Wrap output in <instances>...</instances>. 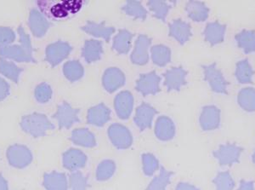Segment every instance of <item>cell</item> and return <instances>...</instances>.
Wrapping results in <instances>:
<instances>
[{
	"mask_svg": "<svg viewBox=\"0 0 255 190\" xmlns=\"http://www.w3.org/2000/svg\"><path fill=\"white\" fill-rule=\"evenodd\" d=\"M110 133L115 140L119 143H125L128 139L127 130L122 126L119 125H113L111 126Z\"/></svg>",
	"mask_w": 255,
	"mask_h": 190,
	"instance_id": "obj_35",
	"label": "cell"
},
{
	"mask_svg": "<svg viewBox=\"0 0 255 190\" xmlns=\"http://www.w3.org/2000/svg\"><path fill=\"white\" fill-rule=\"evenodd\" d=\"M110 109L104 103H101L89 109L88 122L96 126H102L110 119Z\"/></svg>",
	"mask_w": 255,
	"mask_h": 190,
	"instance_id": "obj_22",
	"label": "cell"
},
{
	"mask_svg": "<svg viewBox=\"0 0 255 190\" xmlns=\"http://www.w3.org/2000/svg\"><path fill=\"white\" fill-rule=\"evenodd\" d=\"M218 190H233L235 184L229 173H221L215 179Z\"/></svg>",
	"mask_w": 255,
	"mask_h": 190,
	"instance_id": "obj_33",
	"label": "cell"
},
{
	"mask_svg": "<svg viewBox=\"0 0 255 190\" xmlns=\"http://www.w3.org/2000/svg\"><path fill=\"white\" fill-rule=\"evenodd\" d=\"M235 39L238 47L246 54L255 52V31L243 30L235 36Z\"/></svg>",
	"mask_w": 255,
	"mask_h": 190,
	"instance_id": "obj_23",
	"label": "cell"
},
{
	"mask_svg": "<svg viewBox=\"0 0 255 190\" xmlns=\"http://www.w3.org/2000/svg\"><path fill=\"white\" fill-rule=\"evenodd\" d=\"M9 85L4 79L0 78V102L9 96Z\"/></svg>",
	"mask_w": 255,
	"mask_h": 190,
	"instance_id": "obj_36",
	"label": "cell"
},
{
	"mask_svg": "<svg viewBox=\"0 0 255 190\" xmlns=\"http://www.w3.org/2000/svg\"><path fill=\"white\" fill-rule=\"evenodd\" d=\"M157 110L147 103H143L137 108L134 121L141 129L151 126L154 115L157 114Z\"/></svg>",
	"mask_w": 255,
	"mask_h": 190,
	"instance_id": "obj_20",
	"label": "cell"
},
{
	"mask_svg": "<svg viewBox=\"0 0 255 190\" xmlns=\"http://www.w3.org/2000/svg\"><path fill=\"white\" fill-rule=\"evenodd\" d=\"M221 110L215 105L203 107L201 112L200 124L202 128L210 131L219 127L221 124Z\"/></svg>",
	"mask_w": 255,
	"mask_h": 190,
	"instance_id": "obj_11",
	"label": "cell"
},
{
	"mask_svg": "<svg viewBox=\"0 0 255 190\" xmlns=\"http://www.w3.org/2000/svg\"><path fill=\"white\" fill-rule=\"evenodd\" d=\"M125 14L135 19L145 20L147 15V10L143 7L139 1H128L122 8Z\"/></svg>",
	"mask_w": 255,
	"mask_h": 190,
	"instance_id": "obj_29",
	"label": "cell"
},
{
	"mask_svg": "<svg viewBox=\"0 0 255 190\" xmlns=\"http://www.w3.org/2000/svg\"><path fill=\"white\" fill-rule=\"evenodd\" d=\"M133 34L128 30L123 29L113 39V49L119 54H126L130 50V44Z\"/></svg>",
	"mask_w": 255,
	"mask_h": 190,
	"instance_id": "obj_25",
	"label": "cell"
},
{
	"mask_svg": "<svg viewBox=\"0 0 255 190\" xmlns=\"http://www.w3.org/2000/svg\"><path fill=\"white\" fill-rule=\"evenodd\" d=\"M63 73L65 77L71 82H75L84 75V67L77 60L68 61L64 64Z\"/></svg>",
	"mask_w": 255,
	"mask_h": 190,
	"instance_id": "obj_27",
	"label": "cell"
},
{
	"mask_svg": "<svg viewBox=\"0 0 255 190\" xmlns=\"http://www.w3.org/2000/svg\"><path fill=\"white\" fill-rule=\"evenodd\" d=\"M163 76L164 85L168 89V91H179L186 84L187 71L182 67H172L166 71Z\"/></svg>",
	"mask_w": 255,
	"mask_h": 190,
	"instance_id": "obj_7",
	"label": "cell"
},
{
	"mask_svg": "<svg viewBox=\"0 0 255 190\" xmlns=\"http://www.w3.org/2000/svg\"><path fill=\"white\" fill-rule=\"evenodd\" d=\"M74 139L76 141H80V142H84V143H89L91 141V136L89 134V132L85 130H80L74 132Z\"/></svg>",
	"mask_w": 255,
	"mask_h": 190,
	"instance_id": "obj_37",
	"label": "cell"
},
{
	"mask_svg": "<svg viewBox=\"0 0 255 190\" xmlns=\"http://www.w3.org/2000/svg\"><path fill=\"white\" fill-rule=\"evenodd\" d=\"M204 72V79L209 84V87L215 93L227 95V88L229 83L227 82L223 73L217 67L216 63L203 66Z\"/></svg>",
	"mask_w": 255,
	"mask_h": 190,
	"instance_id": "obj_3",
	"label": "cell"
},
{
	"mask_svg": "<svg viewBox=\"0 0 255 190\" xmlns=\"http://www.w3.org/2000/svg\"><path fill=\"white\" fill-rule=\"evenodd\" d=\"M169 36L176 39L180 44H186L191 38V25L180 19L174 20L169 24Z\"/></svg>",
	"mask_w": 255,
	"mask_h": 190,
	"instance_id": "obj_16",
	"label": "cell"
},
{
	"mask_svg": "<svg viewBox=\"0 0 255 190\" xmlns=\"http://www.w3.org/2000/svg\"><path fill=\"white\" fill-rule=\"evenodd\" d=\"M157 133L162 138H168L174 135V126L169 118L162 116L157 121Z\"/></svg>",
	"mask_w": 255,
	"mask_h": 190,
	"instance_id": "obj_31",
	"label": "cell"
},
{
	"mask_svg": "<svg viewBox=\"0 0 255 190\" xmlns=\"http://www.w3.org/2000/svg\"><path fill=\"white\" fill-rule=\"evenodd\" d=\"M226 26L219 21H214L207 24L205 29L203 31V36L208 43L212 46L221 44L225 39Z\"/></svg>",
	"mask_w": 255,
	"mask_h": 190,
	"instance_id": "obj_15",
	"label": "cell"
},
{
	"mask_svg": "<svg viewBox=\"0 0 255 190\" xmlns=\"http://www.w3.org/2000/svg\"><path fill=\"white\" fill-rule=\"evenodd\" d=\"M84 3L82 0H40L37 2L43 14L55 21L73 17L81 10Z\"/></svg>",
	"mask_w": 255,
	"mask_h": 190,
	"instance_id": "obj_1",
	"label": "cell"
},
{
	"mask_svg": "<svg viewBox=\"0 0 255 190\" xmlns=\"http://www.w3.org/2000/svg\"><path fill=\"white\" fill-rule=\"evenodd\" d=\"M151 39L146 35L141 34L137 38L133 52L131 54V62L133 64L145 65L149 61L148 48L151 45Z\"/></svg>",
	"mask_w": 255,
	"mask_h": 190,
	"instance_id": "obj_8",
	"label": "cell"
},
{
	"mask_svg": "<svg viewBox=\"0 0 255 190\" xmlns=\"http://www.w3.org/2000/svg\"><path fill=\"white\" fill-rule=\"evenodd\" d=\"M79 109L73 108L69 103H61L54 115L55 120L58 121L61 127H70L73 123L79 122Z\"/></svg>",
	"mask_w": 255,
	"mask_h": 190,
	"instance_id": "obj_9",
	"label": "cell"
},
{
	"mask_svg": "<svg viewBox=\"0 0 255 190\" xmlns=\"http://www.w3.org/2000/svg\"><path fill=\"white\" fill-rule=\"evenodd\" d=\"M28 25L33 35L37 38L44 37L51 26V24L48 21L46 17L39 12V10L36 9H32L30 12Z\"/></svg>",
	"mask_w": 255,
	"mask_h": 190,
	"instance_id": "obj_14",
	"label": "cell"
},
{
	"mask_svg": "<svg viewBox=\"0 0 255 190\" xmlns=\"http://www.w3.org/2000/svg\"><path fill=\"white\" fill-rule=\"evenodd\" d=\"M151 59L155 64L164 67L171 60V50L166 45H155L151 47Z\"/></svg>",
	"mask_w": 255,
	"mask_h": 190,
	"instance_id": "obj_26",
	"label": "cell"
},
{
	"mask_svg": "<svg viewBox=\"0 0 255 190\" xmlns=\"http://www.w3.org/2000/svg\"><path fill=\"white\" fill-rule=\"evenodd\" d=\"M102 82L106 91L113 93L125 85V73L118 67H110L105 71Z\"/></svg>",
	"mask_w": 255,
	"mask_h": 190,
	"instance_id": "obj_10",
	"label": "cell"
},
{
	"mask_svg": "<svg viewBox=\"0 0 255 190\" xmlns=\"http://www.w3.org/2000/svg\"><path fill=\"white\" fill-rule=\"evenodd\" d=\"M161 79L156 72L144 73L139 76L136 82V90L143 96L147 95H155L158 93L160 89Z\"/></svg>",
	"mask_w": 255,
	"mask_h": 190,
	"instance_id": "obj_6",
	"label": "cell"
},
{
	"mask_svg": "<svg viewBox=\"0 0 255 190\" xmlns=\"http://www.w3.org/2000/svg\"><path fill=\"white\" fill-rule=\"evenodd\" d=\"M186 14L192 21L201 22L206 21L209 15V9L206 4L199 1H190L186 3Z\"/></svg>",
	"mask_w": 255,
	"mask_h": 190,
	"instance_id": "obj_19",
	"label": "cell"
},
{
	"mask_svg": "<svg viewBox=\"0 0 255 190\" xmlns=\"http://www.w3.org/2000/svg\"><path fill=\"white\" fill-rule=\"evenodd\" d=\"M15 39L14 31L7 26H0V46L8 45Z\"/></svg>",
	"mask_w": 255,
	"mask_h": 190,
	"instance_id": "obj_34",
	"label": "cell"
},
{
	"mask_svg": "<svg viewBox=\"0 0 255 190\" xmlns=\"http://www.w3.org/2000/svg\"><path fill=\"white\" fill-rule=\"evenodd\" d=\"M17 31L20 36V45L0 46V57L19 62H36L32 56L33 49L29 35L26 33L22 26H19Z\"/></svg>",
	"mask_w": 255,
	"mask_h": 190,
	"instance_id": "obj_2",
	"label": "cell"
},
{
	"mask_svg": "<svg viewBox=\"0 0 255 190\" xmlns=\"http://www.w3.org/2000/svg\"><path fill=\"white\" fill-rule=\"evenodd\" d=\"M25 155H26V153L22 149H14L11 153L12 161L16 163L24 162L26 158Z\"/></svg>",
	"mask_w": 255,
	"mask_h": 190,
	"instance_id": "obj_38",
	"label": "cell"
},
{
	"mask_svg": "<svg viewBox=\"0 0 255 190\" xmlns=\"http://www.w3.org/2000/svg\"><path fill=\"white\" fill-rule=\"evenodd\" d=\"M148 7L151 9V11L153 13L154 16L162 20V21H165L166 17L168 15L170 5L165 1H157V0H152L148 2Z\"/></svg>",
	"mask_w": 255,
	"mask_h": 190,
	"instance_id": "obj_30",
	"label": "cell"
},
{
	"mask_svg": "<svg viewBox=\"0 0 255 190\" xmlns=\"http://www.w3.org/2000/svg\"><path fill=\"white\" fill-rule=\"evenodd\" d=\"M238 190H255V186L252 181H242Z\"/></svg>",
	"mask_w": 255,
	"mask_h": 190,
	"instance_id": "obj_39",
	"label": "cell"
},
{
	"mask_svg": "<svg viewBox=\"0 0 255 190\" xmlns=\"http://www.w3.org/2000/svg\"><path fill=\"white\" fill-rule=\"evenodd\" d=\"M238 103L244 111L255 112V89L253 87L243 88L238 92Z\"/></svg>",
	"mask_w": 255,
	"mask_h": 190,
	"instance_id": "obj_24",
	"label": "cell"
},
{
	"mask_svg": "<svg viewBox=\"0 0 255 190\" xmlns=\"http://www.w3.org/2000/svg\"><path fill=\"white\" fill-rule=\"evenodd\" d=\"M81 29L88 34L96 38H104L108 42L115 32V28L113 26H107L104 23H96L94 21H88L87 23L82 26Z\"/></svg>",
	"mask_w": 255,
	"mask_h": 190,
	"instance_id": "obj_17",
	"label": "cell"
},
{
	"mask_svg": "<svg viewBox=\"0 0 255 190\" xmlns=\"http://www.w3.org/2000/svg\"><path fill=\"white\" fill-rule=\"evenodd\" d=\"M133 95L129 91H122L117 95L114 100V108L120 119L125 120L129 117L133 111Z\"/></svg>",
	"mask_w": 255,
	"mask_h": 190,
	"instance_id": "obj_13",
	"label": "cell"
},
{
	"mask_svg": "<svg viewBox=\"0 0 255 190\" xmlns=\"http://www.w3.org/2000/svg\"><path fill=\"white\" fill-rule=\"evenodd\" d=\"M52 94V89L47 83H42L35 89V97L38 103H48L51 99Z\"/></svg>",
	"mask_w": 255,
	"mask_h": 190,
	"instance_id": "obj_32",
	"label": "cell"
},
{
	"mask_svg": "<svg viewBox=\"0 0 255 190\" xmlns=\"http://www.w3.org/2000/svg\"><path fill=\"white\" fill-rule=\"evenodd\" d=\"M103 53L102 43L96 39L86 40L82 50V56L88 63L96 62L102 57Z\"/></svg>",
	"mask_w": 255,
	"mask_h": 190,
	"instance_id": "obj_18",
	"label": "cell"
},
{
	"mask_svg": "<svg viewBox=\"0 0 255 190\" xmlns=\"http://www.w3.org/2000/svg\"><path fill=\"white\" fill-rule=\"evenodd\" d=\"M22 68L18 67L14 62L0 59V73L15 83L18 82Z\"/></svg>",
	"mask_w": 255,
	"mask_h": 190,
	"instance_id": "obj_28",
	"label": "cell"
},
{
	"mask_svg": "<svg viewBox=\"0 0 255 190\" xmlns=\"http://www.w3.org/2000/svg\"><path fill=\"white\" fill-rule=\"evenodd\" d=\"M255 71L248 59H243L236 64L235 77L238 83L248 85L253 82Z\"/></svg>",
	"mask_w": 255,
	"mask_h": 190,
	"instance_id": "obj_21",
	"label": "cell"
},
{
	"mask_svg": "<svg viewBox=\"0 0 255 190\" xmlns=\"http://www.w3.org/2000/svg\"><path fill=\"white\" fill-rule=\"evenodd\" d=\"M72 50L73 47L67 42L61 40L49 44L45 50L47 62L52 67H55L67 58Z\"/></svg>",
	"mask_w": 255,
	"mask_h": 190,
	"instance_id": "obj_5",
	"label": "cell"
},
{
	"mask_svg": "<svg viewBox=\"0 0 255 190\" xmlns=\"http://www.w3.org/2000/svg\"><path fill=\"white\" fill-rule=\"evenodd\" d=\"M21 126L25 131L32 135L43 134L48 129L54 127L44 114L38 113H33L24 116L21 120Z\"/></svg>",
	"mask_w": 255,
	"mask_h": 190,
	"instance_id": "obj_4",
	"label": "cell"
},
{
	"mask_svg": "<svg viewBox=\"0 0 255 190\" xmlns=\"http://www.w3.org/2000/svg\"><path fill=\"white\" fill-rule=\"evenodd\" d=\"M252 159H253V161H254V163H255V153H254V154H253Z\"/></svg>",
	"mask_w": 255,
	"mask_h": 190,
	"instance_id": "obj_40",
	"label": "cell"
},
{
	"mask_svg": "<svg viewBox=\"0 0 255 190\" xmlns=\"http://www.w3.org/2000/svg\"><path fill=\"white\" fill-rule=\"evenodd\" d=\"M243 151L244 149L236 144H226L221 146L215 153V157H217L222 166H232L234 163L239 162Z\"/></svg>",
	"mask_w": 255,
	"mask_h": 190,
	"instance_id": "obj_12",
	"label": "cell"
}]
</instances>
